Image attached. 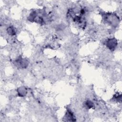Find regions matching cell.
I'll return each instance as SVG.
<instances>
[{"mask_svg":"<svg viewBox=\"0 0 122 122\" xmlns=\"http://www.w3.org/2000/svg\"><path fill=\"white\" fill-rule=\"evenodd\" d=\"M15 65L19 67H21L22 68H26L28 65V61L24 59H19L15 61Z\"/></svg>","mask_w":122,"mask_h":122,"instance_id":"1","label":"cell"},{"mask_svg":"<svg viewBox=\"0 0 122 122\" xmlns=\"http://www.w3.org/2000/svg\"><path fill=\"white\" fill-rule=\"evenodd\" d=\"M117 41L114 38L110 39L106 42V46L110 50H114L117 46Z\"/></svg>","mask_w":122,"mask_h":122,"instance_id":"2","label":"cell"},{"mask_svg":"<svg viewBox=\"0 0 122 122\" xmlns=\"http://www.w3.org/2000/svg\"><path fill=\"white\" fill-rule=\"evenodd\" d=\"M65 118L67 121H75V120L74 119V117L73 114V113L70 110H68L66 113Z\"/></svg>","mask_w":122,"mask_h":122,"instance_id":"3","label":"cell"},{"mask_svg":"<svg viewBox=\"0 0 122 122\" xmlns=\"http://www.w3.org/2000/svg\"><path fill=\"white\" fill-rule=\"evenodd\" d=\"M18 92L19 96H24L27 93L26 89L24 87H20L18 89Z\"/></svg>","mask_w":122,"mask_h":122,"instance_id":"4","label":"cell"},{"mask_svg":"<svg viewBox=\"0 0 122 122\" xmlns=\"http://www.w3.org/2000/svg\"><path fill=\"white\" fill-rule=\"evenodd\" d=\"M7 31L8 33L10 35H14L16 34V30L12 26L9 27L7 29Z\"/></svg>","mask_w":122,"mask_h":122,"instance_id":"5","label":"cell"},{"mask_svg":"<svg viewBox=\"0 0 122 122\" xmlns=\"http://www.w3.org/2000/svg\"><path fill=\"white\" fill-rule=\"evenodd\" d=\"M85 103V106L88 109H90L94 106L93 103L90 101H87Z\"/></svg>","mask_w":122,"mask_h":122,"instance_id":"6","label":"cell"}]
</instances>
